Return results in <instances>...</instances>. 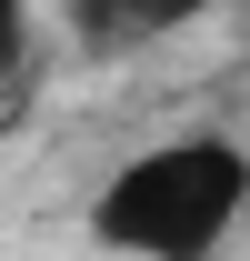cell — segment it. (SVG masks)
<instances>
[{
    "instance_id": "obj_1",
    "label": "cell",
    "mask_w": 250,
    "mask_h": 261,
    "mask_svg": "<svg viewBox=\"0 0 250 261\" xmlns=\"http://www.w3.org/2000/svg\"><path fill=\"white\" fill-rule=\"evenodd\" d=\"M240 201H250V161L230 151V141H170V151L130 161L120 181L100 191L90 231H100V241H120V251L190 261V251H210L220 231L240 221Z\"/></svg>"
},
{
    "instance_id": "obj_2",
    "label": "cell",
    "mask_w": 250,
    "mask_h": 261,
    "mask_svg": "<svg viewBox=\"0 0 250 261\" xmlns=\"http://www.w3.org/2000/svg\"><path fill=\"white\" fill-rule=\"evenodd\" d=\"M200 0H80V40L90 50H130V40H160L170 20H190Z\"/></svg>"
},
{
    "instance_id": "obj_3",
    "label": "cell",
    "mask_w": 250,
    "mask_h": 261,
    "mask_svg": "<svg viewBox=\"0 0 250 261\" xmlns=\"http://www.w3.org/2000/svg\"><path fill=\"white\" fill-rule=\"evenodd\" d=\"M20 50H30V0H0V81L20 70Z\"/></svg>"
}]
</instances>
